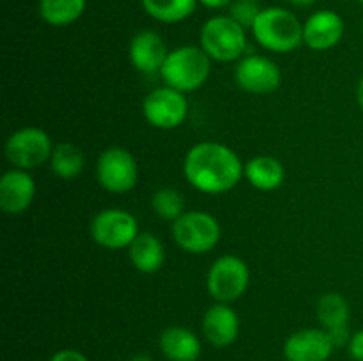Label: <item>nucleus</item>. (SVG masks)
<instances>
[{"mask_svg":"<svg viewBox=\"0 0 363 361\" xmlns=\"http://www.w3.org/2000/svg\"><path fill=\"white\" fill-rule=\"evenodd\" d=\"M350 315V303L340 294L328 292L319 297L318 319L326 331L333 328H339V326H347Z\"/></svg>","mask_w":363,"mask_h":361,"instance_id":"23","label":"nucleus"},{"mask_svg":"<svg viewBox=\"0 0 363 361\" xmlns=\"http://www.w3.org/2000/svg\"><path fill=\"white\" fill-rule=\"evenodd\" d=\"M289 2L296 7H308V6H312L315 0H289Z\"/></svg>","mask_w":363,"mask_h":361,"instance_id":"32","label":"nucleus"},{"mask_svg":"<svg viewBox=\"0 0 363 361\" xmlns=\"http://www.w3.org/2000/svg\"><path fill=\"white\" fill-rule=\"evenodd\" d=\"M184 176L195 190L222 195L238 186L245 176L240 156L218 142H201L184 156Z\"/></svg>","mask_w":363,"mask_h":361,"instance_id":"1","label":"nucleus"},{"mask_svg":"<svg viewBox=\"0 0 363 361\" xmlns=\"http://www.w3.org/2000/svg\"><path fill=\"white\" fill-rule=\"evenodd\" d=\"M347 353L354 361H363V329L351 335L350 343H347Z\"/></svg>","mask_w":363,"mask_h":361,"instance_id":"27","label":"nucleus"},{"mask_svg":"<svg viewBox=\"0 0 363 361\" xmlns=\"http://www.w3.org/2000/svg\"><path fill=\"white\" fill-rule=\"evenodd\" d=\"M252 32L259 45L273 53L294 52L303 42V25L284 7L261 9Z\"/></svg>","mask_w":363,"mask_h":361,"instance_id":"3","label":"nucleus"},{"mask_svg":"<svg viewBox=\"0 0 363 361\" xmlns=\"http://www.w3.org/2000/svg\"><path fill=\"white\" fill-rule=\"evenodd\" d=\"M202 333L211 345H233L240 336V317L227 303L213 304L202 319Z\"/></svg>","mask_w":363,"mask_h":361,"instance_id":"16","label":"nucleus"},{"mask_svg":"<svg viewBox=\"0 0 363 361\" xmlns=\"http://www.w3.org/2000/svg\"><path fill=\"white\" fill-rule=\"evenodd\" d=\"M138 234L140 230L137 218L124 209H103L91 223V236L94 243L108 250L130 248Z\"/></svg>","mask_w":363,"mask_h":361,"instance_id":"9","label":"nucleus"},{"mask_svg":"<svg viewBox=\"0 0 363 361\" xmlns=\"http://www.w3.org/2000/svg\"><path fill=\"white\" fill-rule=\"evenodd\" d=\"M128 255L137 271L151 275L165 264V248L162 241L151 232H140L128 248Z\"/></svg>","mask_w":363,"mask_h":361,"instance_id":"18","label":"nucleus"},{"mask_svg":"<svg viewBox=\"0 0 363 361\" xmlns=\"http://www.w3.org/2000/svg\"><path fill=\"white\" fill-rule=\"evenodd\" d=\"M199 0H142L145 13L162 23H179L197 9Z\"/></svg>","mask_w":363,"mask_h":361,"instance_id":"21","label":"nucleus"},{"mask_svg":"<svg viewBox=\"0 0 363 361\" xmlns=\"http://www.w3.org/2000/svg\"><path fill=\"white\" fill-rule=\"evenodd\" d=\"M250 2H259V0H250Z\"/></svg>","mask_w":363,"mask_h":361,"instance_id":"33","label":"nucleus"},{"mask_svg":"<svg viewBox=\"0 0 363 361\" xmlns=\"http://www.w3.org/2000/svg\"><path fill=\"white\" fill-rule=\"evenodd\" d=\"M50 361H89L85 354H82L80 350H74V349H62L59 353L53 354L50 357Z\"/></svg>","mask_w":363,"mask_h":361,"instance_id":"28","label":"nucleus"},{"mask_svg":"<svg viewBox=\"0 0 363 361\" xmlns=\"http://www.w3.org/2000/svg\"><path fill=\"white\" fill-rule=\"evenodd\" d=\"M53 144L48 133L39 127H21L6 142V158L14 168L34 170L50 161Z\"/></svg>","mask_w":363,"mask_h":361,"instance_id":"8","label":"nucleus"},{"mask_svg":"<svg viewBox=\"0 0 363 361\" xmlns=\"http://www.w3.org/2000/svg\"><path fill=\"white\" fill-rule=\"evenodd\" d=\"M362 30H363V27H362Z\"/></svg>","mask_w":363,"mask_h":361,"instance_id":"35","label":"nucleus"},{"mask_svg":"<svg viewBox=\"0 0 363 361\" xmlns=\"http://www.w3.org/2000/svg\"><path fill=\"white\" fill-rule=\"evenodd\" d=\"M328 335L337 349V347H347V343H350L351 335H353V333L350 331V326H339V328L328 329Z\"/></svg>","mask_w":363,"mask_h":361,"instance_id":"26","label":"nucleus"},{"mask_svg":"<svg viewBox=\"0 0 363 361\" xmlns=\"http://www.w3.org/2000/svg\"><path fill=\"white\" fill-rule=\"evenodd\" d=\"M85 4V0H41L39 14L52 27H66L84 14Z\"/></svg>","mask_w":363,"mask_h":361,"instance_id":"22","label":"nucleus"},{"mask_svg":"<svg viewBox=\"0 0 363 361\" xmlns=\"http://www.w3.org/2000/svg\"><path fill=\"white\" fill-rule=\"evenodd\" d=\"M145 120L158 130H176L188 115V101L183 92L160 87L149 92L142 105Z\"/></svg>","mask_w":363,"mask_h":361,"instance_id":"10","label":"nucleus"},{"mask_svg":"<svg viewBox=\"0 0 363 361\" xmlns=\"http://www.w3.org/2000/svg\"><path fill=\"white\" fill-rule=\"evenodd\" d=\"M152 211L167 222H176L184 212V198L181 193L172 188H162L152 195Z\"/></svg>","mask_w":363,"mask_h":361,"instance_id":"24","label":"nucleus"},{"mask_svg":"<svg viewBox=\"0 0 363 361\" xmlns=\"http://www.w3.org/2000/svg\"><path fill=\"white\" fill-rule=\"evenodd\" d=\"M211 73V57L199 46H179L167 55L160 76L170 88L194 92L208 81Z\"/></svg>","mask_w":363,"mask_h":361,"instance_id":"2","label":"nucleus"},{"mask_svg":"<svg viewBox=\"0 0 363 361\" xmlns=\"http://www.w3.org/2000/svg\"><path fill=\"white\" fill-rule=\"evenodd\" d=\"M358 2H362V4H363V0H358Z\"/></svg>","mask_w":363,"mask_h":361,"instance_id":"34","label":"nucleus"},{"mask_svg":"<svg viewBox=\"0 0 363 361\" xmlns=\"http://www.w3.org/2000/svg\"><path fill=\"white\" fill-rule=\"evenodd\" d=\"M259 13L261 9H259L257 2H250V0H236L230 6V18L236 20L243 28L254 27Z\"/></svg>","mask_w":363,"mask_h":361,"instance_id":"25","label":"nucleus"},{"mask_svg":"<svg viewBox=\"0 0 363 361\" xmlns=\"http://www.w3.org/2000/svg\"><path fill=\"white\" fill-rule=\"evenodd\" d=\"M160 350L169 361H197L202 345L199 336L183 326H170L160 335Z\"/></svg>","mask_w":363,"mask_h":361,"instance_id":"17","label":"nucleus"},{"mask_svg":"<svg viewBox=\"0 0 363 361\" xmlns=\"http://www.w3.org/2000/svg\"><path fill=\"white\" fill-rule=\"evenodd\" d=\"M236 84L248 94H273L282 84V71L273 60L262 55H248L238 62Z\"/></svg>","mask_w":363,"mask_h":361,"instance_id":"11","label":"nucleus"},{"mask_svg":"<svg viewBox=\"0 0 363 361\" xmlns=\"http://www.w3.org/2000/svg\"><path fill=\"white\" fill-rule=\"evenodd\" d=\"M202 6L209 7V9H220V7H225L229 4H233V0H199Z\"/></svg>","mask_w":363,"mask_h":361,"instance_id":"29","label":"nucleus"},{"mask_svg":"<svg viewBox=\"0 0 363 361\" xmlns=\"http://www.w3.org/2000/svg\"><path fill=\"white\" fill-rule=\"evenodd\" d=\"M130 361H152V357H151V354H147V353H138V354H135V356H131Z\"/></svg>","mask_w":363,"mask_h":361,"instance_id":"30","label":"nucleus"},{"mask_svg":"<svg viewBox=\"0 0 363 361\" xmlns=\"http://www.w3.org/2000/svg\"><path fill=\"white\" fill-rule=\"evenodd\" d=\"M357 99H358V105H360V108L363 112V76H362L360 84H358V88H357Z\"/></svg>","mask_w":363,"mask_h":361,"instance_id":"31","label":"nucleus"},{"mask_svg":"<svg viewBox=\"0 0 363 361\" xmlns=\"http://www.w3.org/2000/svg\"><path fill=\"white\" fill-rule=\"evenodd\" d=\"M169 50L162 35L155 30H142L130 42V60L137 71L144 74L160 73Z\"/></svg>","mask_w":363,"mask_h":361,"instance_id":"15","label":"nucleus"},{"mask_svg":"<svg viewBox=\"0 0 363 361\" xmlns=\"http://www.w3.org/2000/svg\"><path fill=\"white\" fill-rule=\"evenodd\" d=\"M335 350L326 329H300L284 343L287 361H328Z\"/></svg>","mask_w":363,"mask_h":361,"instance_id":"12","label":"nucleus"},{"mask_svg":"<svg viewBox=\"0 0 363 361\" xmlns=\"http://www.w3.org/2000/svg\"><path fill=\"white\" fill-rule=\"evenodd\" d=\"M245 177L257 190L273 191L282 186L286 168L273 156H255L245 165Z\"/></svg>","mask_w":363,"mask_h":361,"instance_id":"19","label":"nucleus"},{"mask_svg":"<svg viewBox=\"0 0 363 361\" xmlns=\"http://www.w3.org/2000/svg\"><path fill=\"white\" fill-rule=\"evenodd\" d=\"M201 48L218 62L241 59L247 50L245 28L230 16H215L201 30Z\"/></svg>","mask_w":363,"mask_h":361,"instance_id":"4","label":"nucleus"},{"mask_svg":"<svg viewBox=\"0 0 363 361\" xmlns=\"http://www.w3.org/2000/svg\"><path fill=\"white\" fill-rule=\"evenodd\" d=\"M96 179L108 193L123 195L131 191L138 180V165L133 154L123 147L103 151L96 163Z\"/></svg>","mask_w":363,"mask_h":361,"instance_id":"7","label":"nucleus"},{"mask_svg":"<svg viewBox=\"0 0 363 361\" xmlns=\"http://www.w3.org/2000/svg\"><path fill=\"white\" fill-rule=\"evenodd\" d=\"M35 197V183L27 170L11 168L0 179V209L6 214H21Z\"/></svg>","mask_w":363,"mask_h":361,"instance_id":"13","label":"nucleus"},{"mask_svg":"<svg viewBox=\"0 0 363 361\" xmlns=\"http://www.w3.org/2000/svg\"><path fill=\"white\" fill-rule=\"evenodd\" d=\"M342 35L344 20L335 11H318L303 25V42L315 52L333 48Z\"/></svg>","mask_w":363,"mask_h":361,"instance_id":"14","label":"nucleus"},{"mask_svg":"<svg viewBox=\"0 0 363 361\" xmlns=\"http://www.w3.org/2000/svg\"><path fill=\"white\" fill-rule=\"evenodd\" d=\"M85 166V156L80 147L69 142H60L53 145L52 156H50V168L60 179L71 180L82 173Z\"/></svg>","mask_w":363,"mask_h":361,"instance_id":"20","label":"nucleus"},{"mask_svg":"<svg viewBox=\"0 0 363 361\" xmlns=\"http://www.w3.org/2000/svg\"><path fill=\"white\" fill-rule=\"evenodd\" d=\"M250 271L247 262L236 255H222L213 262L206 276V287L218 303H233L248 289Z\"/></svg>","mask_w":363,"mask_h":361,"instance_id":"6","label":"nucleus"},{"mask_svg":"<svg viewBox=\"0 0 363 361\" xmlns=\"http://www.w3.org/2000/svg\"><path fill=\"white\" fill-rule=\"evenodd\" d=\"M172 236L181 250L191 255H202L218 244L222 229L209 212L184 211L176 222H172Z\"/></svg>","mask_w":363,"mask_h":361,"instance_id":"5","label":"nucleus"}]
</instances>
